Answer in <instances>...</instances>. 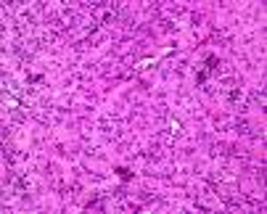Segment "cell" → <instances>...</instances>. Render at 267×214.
<instances>
[{"mask_svg": "<svg viewBox=\"0 0 267 214\" xmlns=\"http://www.w3.org/2000/svg\"><path fill=\"white\" fill-rule=\"evenodd\" d=\"M217 64H220V61H217V56H206V61H204V71H199V77H196V80H199V82H204L206 77H209L212 71L217 69Z\"/></svg>", "mask_w": 267, "mask_h": 214, "instance_id": "1", "label": "cell"}]
</instances>
